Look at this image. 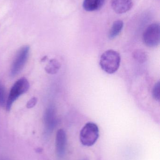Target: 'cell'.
<instances>
[{
	"label": "cell",
	"instance_id": "3957f363",
	"mask_svg": "<svg viewBox=\"0 0 160 160\" xmlns=\"http://www.w3.org/2000/svg\"><path fill=\"white\" fill-rule=\"evenodd\" d=\"M30 87L28 80L25 78L19 79L15 83L10 89L6 102L7 111H10L14 102L23 94L26 93Z\"/></svg>",
	"mask_w": 160,
	"mask_h": 160
},
{
	"label": "cell",
	"instance_id": "6da1fadb",
	"mask_svg": "<svg viewBox=\"0 0 160 160\" xmlns=\"http://www.w3.org/2000/svg\"><path fill=\"white\" fill-rule=\"evenodd\" d=\"M121 56L117 52L108 50L101 56L100 65L101 69L109 74L116 72L120 67Z\"/></svg>",
	"mask_w": 160,
	"mask_h": 160
},
{
	"label": "cell",
	"instance_id": "4fadbf2b",
	"mask_svg": "<svg viewBox=\"0 0 160 160\" xmlns=\"http://www.w3.org/2000/svg\"><path fill=\"white\" fill-rule=\"evenodd\" d=\"M152 95L156 100L159 101L160 100V83L159 81L156 83L152 90Z\"/></svg>",
	"mask_w": 160,
	"mask_h": 160
},
{
	"label": "cell",
	"instance_id": "ba28073f",
	"mask_svg": "<svg viewBox=\"0 0 160 160\" xmlns=\"http://www.w3.org/2000/svg\"><path fill=\"white\" fill-rule=\"evenodd\" d=\"M132 6V0H112V8L117 14H124L128 12Z\"/></svg>",
	"mask_w": 160,
	"mask_h": 160
},
{
	"label": "cell",
	"instance_id": "9a60e30c",
	"mask_svg": "<svg viewBox=\"0 0 160 160\" xmlns=\"http://www.w3.org/2000/svg\"><path fill=\"white\" fill-rule=\"evenodd\" d=\"M38 99L36 97H34L32 98L31 99L29 100L27 102V104H26V107L28 109H31L33 108L35 106L36 104L37 103Z\"/></svg>",
	"mask_w": 160,
	"mask_h": 160
},
{
	"label": "cell",
	"instance_id": "277c9868",
	"mask_svg": "<svg viewBox=\"0 0 160 160\" xmlns=\"http://www.w3.org/2000/svg\"><path fill=\"white\" fill-rule=\"evenodd\" d=\"M30 47L24 46L17 52L10 68V75L14 77L18 75L22 70L26 64L29 56Z\"/></svg>",
	"mask_w": 160,
	"mask_h": 160
},
{
	"label": "cell",
	"instance_id": "7c38bea8",
	"mask_svg": "<svg viewBox=\"0 0 160 160\" xmlns=\"http://www.w3.org/2000/svg\"><path fill=\"white\" fill-rule=\"evenodd\" d=\"M133 55L134 59L140 62H144L147 60V55L146 54L145 52L142 51H136L134 52Z\"/></svg>",
	"mask_w": 160,
	"mask_h": 160
},
{
	"label": "cell",
	"instance_id": "9c48e42d",
	"mask_svg": "<svg viewBox=\"0 0 160 160\" xmlns=\"http://www.w3.org/2000/svg\"><path fill=\"white\" fill-rule=\"evenodd\" d=\"M105 0H84L83 7L86 11L99 10L104 5Z\"/></svg>",
	"mask_w": 160,
	"mask_h": 160
},
{
	"label": "cell",
	"instance_id": "5bb4252c",
	"mask_svg": "<svg viewBox=\"0 0 160 160\" xmlns=\"http://www.w3.org/2000/svg\"><path fill=\"white\" fill-rule=\"evenodd\" d=\"M6 100V92L4 87L0 82V106L2 107L4 105Z\"/></svg>",
	"mask_w": 160,
	"mask_h": 160
},
{
	"label": "cell",
	"instance_id": "52a82bcc",
	"mask_svg": "<svg viewBox=\"0 0 160 160\" xmlns=\"http://www.w3.org/2000/svg\"><path fill=\"white\" fill-rule=\"evenodd\" d=\"M67 144V136L65 132L61 129L57 132L55 139V148L57 156L63 157L65 151Z\"/></svg>",
	"mask_w": 160,
	"mask_h": 160
},
{
	"label": "cell",
	"instance_id": "7a4b0ae2",
	"mask_svg": "<svg viewBox=\"0 0 160 160\" xmlns=\"http://www.w3.org/2000/svg\"><path fill=\"white\" fill-rule=\"evenodd\" d=\"M99 137V129L97 125L93 122H88L80 132V141L83 145L90 147L94 145Z\"/></svg>",
	"mask_w": 160,
	"mask_h": 160
},
{
	"label": "cell",
	"instance_id": "8fae6325",
	"mask_svg": "<svg viewBox=\"0 0 160 160\" xmlns=\"http://www.w3.org/2000/svg\"><path fill=\"white\" fill-rule=\"evenodd\" d=\"M61 66V64L57 60L51 59L45 68V70L48 74L54 75L58 72Z\"/></svg>",
	"mask_w": 160,
	"mask_h": 160
},
{
	"label": "cell",
	"instance_id": "8992f818",
	"mask_svg": "<svg viewBox=\"0 0 160 160\" xmlns=\"http://www.w3.org/2000/svg\"><path fill=\"white\" fill-rule=\"evenodd\" d=\"M44 121L46 131L51 132L55 128L57 122L55 110L52 106H49L46 109L44 113Z\"/></svg>",
	"mask_w": 160,
	"mask_h": 160
},
{
	"label": "cell",
	"instance_id": "5b68a950",
	"mask_svg": "<svg viewBox=\"0 0 160 160\" xmlns=\"http://www.w3.org/2000/svg\"><path fill=\"white\" fill-rule=\"evenodd\" d=\"M144 43L149 48L158 46L160 42V27L158 23H152L148 26L143 35Z\"/></svg>",
	"mask_w": 160,
	"mask_h": 160
},
{
	"label": "cell",
	"instance_id": "2e32d148",
	"mask_svg": "<svg viewBox=\"0 0 160 160\" xmlns=\"http://www.w3.org/2000/svg\"><path fill=\"white\" fill-rule=\"evenodd\" d=\"M48 59V58H47V56H45V57H43L41 59V61L42 62H44V61H46V60Z\"/></svg>",
	"mask_w": 160,
	"mask_h": 160
},
{
	"label": "cell",
	"instance_id": "30bf717a",
	"mask_svg": "<svg viewBox=\"0 0 160 160\" xmlns=\"http://www.w3.org/2000/svg\"><path fill=\"white\" fill-rule=\"evenodd\" d=\"M124 27V22L121 20L116 21L114 22L109 33V38L113 39L119 35Z\"/></svg>",
	"mask_w": 160,
	"mask_h": 160
}]
</instances>
